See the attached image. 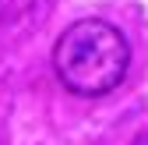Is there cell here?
Instances as JSON below:
<instances>
[{
    "instance_id": "6da1fadb",
    "label": "cell",
    "mask_w": 148,
    "mask_h": 145,
    "mask_svg": "<svg viewBox=\"0 0 148 145\" xmlns=\"http://www.w3.org/2000/svg\"><path fill=\"white\" fill-rule=\"evenodd\" d=\"M131 46L109 21L88 18L71 25L53 46V67L74 96H106L123 81Z\"/></svg>"
}]
</instances>
